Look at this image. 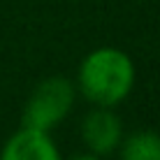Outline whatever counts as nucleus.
<instances>
[{"instance_id": "f257e3e1", "label": "nucleus", "mask_w": 160, "mask_h": 160, "mask_svg": "<svg viewBox=\"0 0 160 160\" xmlns=\"http://www.w3.org/2000/svg\"><path fill=\"white\" fill-rule=\"evenodd\" d=\"M77 86L95 107H116L132 93L135 63L121 49L100 47L81 60Z\"/></svg>"}, {"instance_id": "f03ea898", "label": "nucleus", "mask_w": 160, "mask_h": 160, "mask_svg": "<svg viewBox=\"0 0 160 160\" xmlns=\"http://www.w3.org/2000/svg\"><path fill=\"white\" fill-rule=\"evenodd\" d=\"M74 84L68 77H49L30 93L23 109V128L49 132L63 123L74 104Z\"/></svg>"}, {"instance_id": "7ed1b4c3", "label": "nucleus", "mask_w": 160, "mask_h": 160, "mask_svg": "<svg viewBox=\"0 0 160 160\" xmlns=\"http://www.w3.org/2000/svg\"><path fill=\"white\" fill-rule=\"evenodd\" d=\"M81 139L91 153L104 158L118 148L123 139V123L112 107H95L81 121Z\"/></svg>"}, {"instance_id": "20e7f679", "label": "nucleus", "mask_w": 160, "mask_h": 160, "mask_svg": "<svg viewBox=\"0 0 160 160\" xmlns=\"http://www.w3.org/2000/svg\"><path fill=\"white\" fill-rule=\"evenodd\" d=\"M0 160H63L56 142L44 130L21 128L7 139Z\"/></svg>"}, {"instance_id": "39448f33", "label": "nucleus", "mask_w": 160, "mask_h": 160, "mask_svg": "<svg viewBox=\"0 0 160 160\" xmlns=\"http://www.w3.org/2000/svg\"><path fill=\"white\" fill-rule=\"evenodd\" d=\"M121 160H160V132L137 130L121 139Z\"/></svg>"}, {"instance_id": "423d86ee", "label": "nucleus", "mask_w": 160, "mask_h": 160, "mask_svg": "<svg viewBox=\"0 0 160 160\" xmlns=\"http://www.w3.org/2000/svg\"><path fill=\"white\" fill-rule=\"evenodd\" d=\"M70 160H102V158L88 151V153H81V156H74V158H70Z\"/></svg>"}]
</instances>
